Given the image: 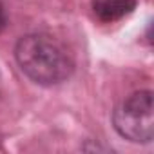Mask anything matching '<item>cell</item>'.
Instances as JSON below:
<instances>
[{
    "mask_svg": "<svg viewBox=\"0 0 154 154\" xmlns=\"http://www.w3.org/2000/svg\"><path fill=\"white\" fill-rule=\"evenodd\" d=\"M6 26H8V15H6V8H4V4L0 2V33L6 29Z\"/></svg>",
    "mask_w": 154,
    "mask_h": 154,
    "instance_id": "4",
    "label": "cell"
},
{
    "mask_svg": "<svg viewBox=\"0 0 154 154\" xmlns=\"http://www.w3.org/2000/svg\"><path fill=\"white\" fill-rule=\"evenodd\" d=\"M134 8L136 0H93L91 2L93 15L103 24H112L122 20L123 17L131 15Z\"/></svg>",
    "mask_w": 154,
    "mask_h": 154,
    "instance_id": "3",
    "label": "cell"
},
{
    "mask_svg": "<svg viewBox=\"0 0 154 154\" xmlns=\"http://www.w3.org/2000/svg\"><path fill=\"white\" fill-rule=\"evenodd\" d=\"M15 60L22 72L38 85H58L74 71L67 47L44 33L22 36L15 47Z\"/></svg>",
    "mask_w": 154,
    "mask_h": 154,
    "instance_id": "1",
    "label": "cell"
},
{
    "mask_svg": "<svg viewBox=\"0 0 154 154\" xmlns=\"http://www.w3.org/2000/svg\"><path fill=\"white\" fill-rule=\"evenodd\" d=\"M116 132L134 143H150L154 138L152 93L136 91L125 98L112 112Z\"/></svg>",
    "mask_w": 154,
    "mask_h": 154,
    "instance_id": "2",
    "label": "cell"
}]
</instances>
